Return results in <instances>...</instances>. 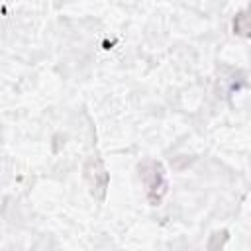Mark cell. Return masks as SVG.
Wrapping results in <instances>:
<instances>
[{
	"label": "cell",
	"instance_id": "1",
	"mask_svg": "<svg viewBox=\"0 0 251 251\" xmlns=\"http://www.w3.org/2000/svg\"><path fill=\"white\" fill-rule=\"evenodd\" d=\"M139 169H141L143 175H149V176H151V180H149V178H143L145 188H147L149 202H151V204H159L161 196L165 194V176H163L161 165L155 163V161H149V163H145V165L139 167Z\"/></svg>",
	"mask_w": 251,
	"mask_h": 251
}]
</instances>
